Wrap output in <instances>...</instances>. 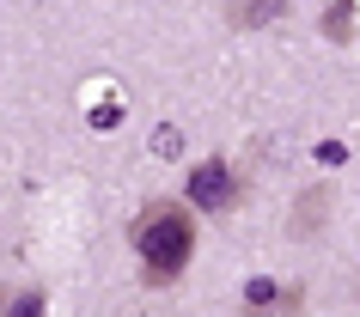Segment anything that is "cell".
I'll return each mask as SVG.
<instances>
[{
    "label": "cell",
    "mask_w": 360,
    "mask_h": 317,
    "mask_svg": "<svg viewBox=\"0 0 360 317\" xmlns=\"http://www.w3.org/2000/svg\"><path fill=\"white\" fill-rule=\"evenodd\" d=\"M134 257H141L147 287H171V280L190 269V257H195V220H190V207H177V202L147 207V214L134 220Z\"/></svg>",
    "instance_id": "6da1fadb"
},
{
    "label": "cell",
    "mask_w": 360,
    "mask_h": 317,
    "mask_svg": "<svg viewBox=\"0 0 360 317\" xmlns=\"http://www.w3.org/2000/svg\"><path fill=\"white\" fill-rule=\"evenodd\" d=\"M232 195H238V177L226 171V159H202V165L190 171V202L195 207L220 214V207H232Z\"/></svg>",
    "instance_id": "7a4b0ae2"
},
{
    "label": "cell",
    "mask_w": 360,
    "mask_h": 317,
    "mask_svg": "<svg viewBox=\"0 0 360 317\" xmlns=\"http://www.w3.org/2000/svg\"><path fill=\"white\" fill-rule=\"evenodd\" d=\"M245 305H250V311H269V305H300V293H293V287H275V280H250V287H245Z\"/></svg>",
    "instance_id": "3957f363"
},
{
    "label": "cell",
    "mask_w": 360,
    "mask_h": 317,
    "mask_svg": "<svg viewBox=\"0 0 360 317\" xmlns=\"http://www.w3.org/2000/svg\"><path fill=\"white\" fill-rule=\"evenodd\" d=\"M281 13H287V0H232V25H269Z\"/></svg>",
    "instance_id": "277c9868"
},
{
    "label": "cell",
    "mask_w": 360,
    "mask_h": 317,
    "mask_svg": "<svg viewBox=\"0 0 360 317\" xmlns=\"http://www.w3.org/2000/svg\"><path fill=\"white\" fill-rule=\"evenodd\" d=\"M323 31H330V43H348V37H354V0H330Z\"/></svg>",
    "instance_id": "5b68a950"
},
{
    "label": "cell",
    "mask_w": 360,
    "mask_h": 317,
    "mask_svg": "<svg viewBox=\"0 0 360 317\" xmlns=\"http://www.w3.org/2000/svg\"><path fill=\"white\" fill-rule=\"evenodd\" d=\"M318 214H330V195H305V207H300V232H311V226H318Z\"/></svg>",
    "instance_id": "8992f818"
},
{
    "label": "cell",
    "mask_w": 360,
    "mask_h": 317,
    "mask_svg": "<svg viewBox=\"0 0 360 317\" xmlns=\"http://www.w3.org/2000/svg\"><path fill=\"white\" fill-rule=\"evenodd\" d=\"M116 122H122V110H116V104H98V110H92V129H116Z\"/></svg>",
    "instance_id": "52a82bcc"
},
{
    "label": "cell",
    "mask_w": 360,
    "mask_h": 317,
    "mask_svg": "<svg viewBox=\"0 0 360 317\" xmlns=\"http://www.w3.org/2000/svg\"><path fill=\"white\" fill-rule=\"evenodd\" d=\"M0 311H43V299H37V293H19V299H6Z\"/></svg>",
    "instance_id": "ba28073f"
},
{
    "label": "cell",
    "mask_w": 360,
    "mask_h": 317,
    "mask_svg": "<svg viewBox=\"0 0 360 317\" xmlns=\"http://www.w3.org/2000/svg\"><path fill=\"white\" fill-rule=\"evenodd\" d=\"M318 159H323V165H342V159H348V147H342V141H323Z\"/></svg>",
    "instance_id": "9c48e42d"
}]
</instances>
